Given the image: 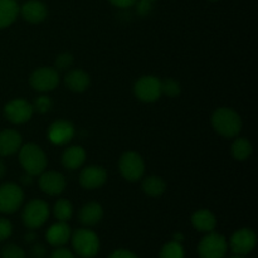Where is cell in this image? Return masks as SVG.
I'll return each mask as SVG.
<instances>
[{
  "mask_svg": "<svg viewBox=\"0 0 258 258\" xmlns=\"http://www.w3.org/2000/svg\"><path fill=\"white\" fill-rule=\"evenodd\" d=\"M231 258H244L243 254H234V256H232Z\"/></svg>",
  "mask_w": 258,
  "mask_h": 258,
  "instance_id": "obj_40",
  "label": "cell"
},
{
  "mask_svg": "<svg viewBox=\"0 0 258 258\" xmlns=\"http://www.w3.org/2000/svg\"><path fill=\"white\" fill-rule=\"evenodd\" d=\"M160 258H184V249L180 242H169L161 248Z\"/></svg>",
  "mask_w": 258,
  "mask_h": 258,
  "instance_id": "obj_26",
  "label": "cell"
},
{
  "mask_svg": "<svg viewBox=\"0 0 258 258\" xmlns=\"http://www.w3.org/2000/svg\"><path fill=\"white\" fill-rule=\"evenodd\" d=\"M5 173H7V166H5L4 161H3L2 159H0V180H2V179L4 178Z\"/></svg>",
  "mask_w": 258,
  "mask_h": 258,
  "instance_id": "obj_38",
  "label": "cell"
},
{
  "mask_svg": "<svg viewBox=\"0 0 258 258\" xmlns=\"http://www.w3.org/2000/svg\"><path fill=\"white\" fill-rule=\"evenodd\" d=\"M52 106L53 102L52 100H50V97H48V96H39V97L34 101L33 108H34V111H37L38 113H47L49 112Z\"/></svg>",
  "mask_w": 258,
  "mask_h": 258,
  "instance_id": "obj_28",
  "label": "cell"
},
{
  "mask_svg": "<svg viewBox=\"0 0 258 258\" xmlns=\"http://www.w3.org/2000/svg\"><path fill=\"white\" fill-rule=\"evenodd\" d=\"M135 4L136 12H138V14L141 15V17L149 15L151 13V10H153V3L149 2V0H138Z\"/></svg>",
  "mask_w": 258,
  "mask_h": 258,
  "instance_id": "obj_32",
  "label": "cell"
},
{
  "mask_svg": "<svg viewBox=\"0 0 258 258\" xmlns=\"http://www.w3.org/2000/svg\"><path fill=\"white\" fill-rule=\"evenodd\" d=\"M24 201V191L14 183L0 185V212L12 214L20 208Z\"/></svg>",
  "mask_w": 258,
  "mask_h": 258,
  "instance_id": "obj_7",
  "label": "cell"
},
{
  "mask_svg": "<svg viewBox=\"0 0 258 258\" xmlns=\"http://www.w3.org/2000/svg\"><path fill=\"white\" fill-rule=\"evenodd\" d=\"M112 5L117 8H122V9H126V8H130L133 5H135V3L138 0H108Z\"/></svg>",
  "mask_w": 258,
  "mask_h": 258,
  "instance_id": "obj_35",
  "label": "cell"
},
{
  "mask_svg": "<svg viewBox=\"0 0 258 258\" xmlns=\"http://www.w3.org/2000/svg\"><path fill=\"white\" fill-rule=\"evenodd\" d=\"M253 148H252L251 141L246 138H238L232 144V155L236 160L244 161L251 156Z\"/></svg>",
  "mask_w": 258,
  "mask_h": 258,
  "instance_id": "obj_24",
  "label": "cell"
},
{
  "mask_svg": "<svg viewBox=\"0 0 258 258\" xmlns=\"http://www.w3.org/2000/svg\"><path fill=\"white\" fill-rule=\"evenodd\" d=\"M72 236V244L76 253L83 258H92L100 251V239L91 229H77Z\"/></svg>",
  "mask_w": 258,
  "mask_h": 258,
  "instance_id": "obj_3",
  "label": "cell"
},
{
  "mask_svg": "<svg viewBox=\"0 0 258 258\" xmlns=\"http://www.w3.org/2000/svg\"><path fill=\"white\" fill-rule=\"evenodd\" d=\"M19 9L15 0H0V29L9 27L15 22Z\"/></svg>",
  "mask_w": 258,
  "mask_h": 258,
  "instance_id": "obj_22",
  "label": "cell"
},
{
  "mask_svg": "<svg viewBox=\"0 0 258 258\" xmlns=\"http://www.w3.org/2000/svg\"><path fill=\"white\" fill-rule=\"evenodd\" d=\"M73 64V55L71 53H62L55 58V68L59 71L70 70Z\"/></svg>",
  "mask_w": 258,
  "mask_h": 258,
  "instance_id": "obj_29",
  "label": "cell"
},
{
  "mask_svg": "<svg viewBox=\"0 0 258 258\" xmlns=\"http://www.w3.org/2000/svg\"><path fill=\"white\" fill-rule=\"evenodd\" d=\"M33 176L29 175V174H27V175L22 176V183L24 184V185H30V184L33 183Z\"/></svg>",
  "mask_w": 258,
  "mask_h": 258,
  "instance_id": "obj_37",
  "label": "cell"
},
{
  "mask_svg": "<svg viewBox=\"0 0 258 258\" xmlns=\"http://www.w3.org/2000/svg\"><path fill=\"white\" fill-rule=\"evenodd\" d=\"M13 226L7 218H0V242L5 241L12 236Z\"/></svg>",
  "mask_w": 258,
  "mask_h": 258,
  "instance_id": "obj_31",
  "label": "cell"
},
{
  "mask_svg": "<svg viewBox=\"0 0 258 258\" xmlns=\"http://www.w3.org/2000/svg\"><path fill=\"white\" fill-rule=\"evenodd\" d=\"M53 214L58 219V222L70 221L73 216L72 203L67 199H59L55 202L54 207H53Z\"/></svg>",
  "mask_w": 258,
  "mask_h": 258,
  "instance_id": "obj_25",
  "label": "cell"
},
{
  "mask_svg": "<svg viewBox=\"0 0 258 258\" xmlns=\"http://www.w3.org/2000/svg\"><path fill=\"white\" fill-rule=\"evenodd\" d=\"M35 238H37V234L33 233V232H29V233H28L27 236H25V241H27L28 243H30V242H33Z\"/></svg>",
  "mask_w": 258,
  "mask_h": 258,
  "instance_id": "obj_39",
  "label": "cell"
},
{
  "mask_svg": "<svg viewBox=\"0 0 258 258\" xmlns=\"http://www.w3.org/2000/svg\"><path fill=\"white\" fill-rule=\"evenodd\" d=\"M228 243L222 234L209 232L201 241L198 246V253L201 258H223L226 256Z\"/></svg>",
  "mask_w": 258,
  "mask_h": 258,
  "instance_id": "obj_6",
  "label": "cell"
},
{
  "mask_svg": "<svg viewBox=\"0 0 258 258\" xmlns=\"http://www.w3.org/2000/svg\"><path fill=\"white\" fill-rule=\"evenodd\" d=\"M103 217V208L100 203H96V202H91V203L85 204V206L81 208L80 214H78V218L82 224L87 227L96 226L97 223H100L101 219Z\"/></svg>",
  "mask_w": 258,
  "mask_h": 258,
  "instance_id": "obj_20",
  "label": "cell"
},
{
  "mask_svg": "<svg viewBox=\"0 0 258 258\" xmlns=\"http://www.w3.org/2000/svg\"><path fill=\"white\" fill-rule=\"evenodd\" d=\"M20 165L29 175H40L48 165V159L40 146L35 144H25L19 149Z\"/></svg>",
  "mask_w": 258,
  "mask_h": 258,
  "instance_id": "obj_2",
  "label": "cell"
},
{
  "mask_svg": "<svg viewBox=\"0 0 258 258\" xmlns=\"http://www.w3.org/2000/svg\"><path fill=\"white\" fill-rule=\"evenodd\" d=\"M212 126L221 136L232 139L242 130V118L234 110L228 107L217 108L212 115Z\"/></svg>",
  "mask_w": 258,
  "mask_h": 258,
  "instance_id": "obj_1",
  "label": "cell"
},
{
  "mask_svg": "<svg viewBox=\"0 0 258 258\" xmlns=\"http://www.w3.org/2000/svg\"><path fill=\"white\" fill-rule=\"evenodd\" d=\"M211 2H217V0H211Z\"/></svg>",
  "mask_w": 258,
  "mask_h": 258,
  "instance_id": "obj_42",
  "label": "cell"
},
{
  "mask_svg": "<svg viewBox=\"0 0 258 258\" xmlns=\"http://www.w3.org/2000/svg\"><path fill=\"white\" fill-rule=\"evenodd\" d=\"M29 83L35 91L49 92L54 90L59 83V73L55 68L40 67L30 75Z\"/></svg>",
  "mask_w": 258,
  "mask_h": 258,
  "instance_id": "obj_9",
  "label": "cell"
},
{
  "mask_svg": "<svg viewBox=\"0 0 258 258\" xmlns=\"http://www.w3.org/2000/svg\"><path fill=\"white\" fill-rule=\"evenodd\" d=\"M107 181V171L98 165H90L80 174V184L82 188L93 190L98 189Z\"/></svg>",
  "mask_w": 258,
  "mask_h": 258,
  "instance_id": "obj_12",
  "label": "cell"
},
{
  "mask_svg": "<svg viewBox=\"0 0 258 258\" xmlns=\"http://www.w3.org/2000/svg\"><path fill=\"white\" fill-rule=\"evenodd\" d=\"M22 143V135L18 131L12 128L0 131V156H9L19 151Z\"/></svg>",
  "mask_w": 258,
  "mask_h": 258,
  "instance_id": "obj_15",
  "label": "cell"
},
{
  "mask_svg": "<svg viewBox=\"0 0 258 258\" xmlns=\"http://www.w3.org/2000/svg\"><path fill=\"white\" fill-rule=\"evenodd\" d=\"M47 254V249L43 244L37 243L32 247V257L33 258H44Z\"/></svg>",
  "mask_w": 258,
  "mask_h": 258,
  "instance_id": "obj_33",
  "label": "cell"
},
{
  "mask_svg": "<svg viewBox=\"0 0 258 258\" xmlns=\"http://www.w3.org/2000/svg\"><path fill=\"white\" fill-rule=\"evenodd\" d=\"M181 92L180 83L173 78H165L161 81V95H165L168 97L174 98L178 97Z\"/></svg>",
  "mask_w": 258,
  "mask_h": 258,
  "instance_id": "obj_27",
  "label": "cell"
},
{
  "mask_svg": "<svg viewBox=\"0 0 258 258\" xmlns=\"http://www.w3.org/2000/svg\"><path fill=\"white\" fill-rule=\"evenodd\" d=\"M75 133V127L70 121L58 120L53 122L48 128V139L54 145H67L73 139Z\"/></svg>",
  "mask_w": 258,
  "mask_h": 258,
  "instance_id": "obj_13",
  "label": "cell"
},
{
  "mask_svg": "<svg viewBox=\"0 0 258 258\" xmlns=\"http://www.w3.org/2000/svg\"><path fill=\"white\" fill-rule=\"evenodd\" d=\"M50 258H75V256H73L72 252L68 251V249L58 248L57 251L53 252Z\"/></svg>",
  "mask_w": 258,
  "mask_h": 258,
  "instance_id": "obj_36",
  "label": "cell"
},
{
  "mask_svg": "<svg viewBox=\"0 0 258 258\" xmlns=\"http://www.w3.org/2000/svg\"><path fill=\"white\" fill-rule=\"evenodd\" d=\"M191 224L199 232L209 233L216 228L217 219L216 216L208 209H199V211L194 212L193 216H191Z\"/></svg>",
  "mask_w": 258,
  "mask_h": 258,
  "instance_id": "obj_21",
  "label": "cell"
},
{
  "mask_svg": "<svg viewBox=\"0 0 258 258\" xmlns=\"http://www.w3.org/2000/svg\"><path fill=\"white\" fill-rule=\"evenodd\" d=\"M118 169L121 175L127 181H138L145 174V163L143 158L135 151H126L118 161Z\"/></svg>",
  "mask_w": 258,
  "mask_h": 258,
  "instance_id": "obj_5",
  "label": "cell"
},
{
  "mask_svg": "<svg viewBox=\"0 0 258 258\" xmlns=\"http://www.w3.org/2000/svg\"><path fill=\"white\" fill-rule=\"evenodd\" d=\"M86 151L82 146L73 145L66 149L62 155V164L68 170L80 169L85 164Z\"/></svg>",
  "mask_w": 258,
  "mask_h": 258,
  "instance_id": "obj_19",
  "label": "cell"
},
{
  "mask_svg": "<svg viewBox=\"0 0 258 258\" xmlns=\"http://www.w3.org/2000/svg\"><path fill=\"white\" fill-rule=\"evenodd\" d=\"M134 92L143 102H155L161 96V80L155 76H143L136 81Z\"/></svg>",
  "mask_w": 258,
  "mask_h": 258,
  "instance_id": "obj_8",
  "label": "cell"
},
{
  "mask_svg": "<svg viewBox=\"0 0 258 258\" xmlns=\"http://www.w3.org/2000/svg\"><path fill=\"white\" fill-rule=\"evenodd\" d=\"M257 236L252 229L242 228L231 237V248L234 254H247L256 247Z\"/></svg>",
  "mask_w": 258,
  "mask_h": 258,
  "instance_id": "obj_11",
  "label": "cell"
},
{
  "mask_svg": "<svg viewBox=\"0 0 258 258\" xmlns=\"http://www.w3.org/2000/svg\"><path fill=\"white\" fill-rule=\"evenodd\" d=\"M19 12L22 13V17L32 24L42 23L48 15L47 7L39 0H29L20 8Z\"/></svg>",
  "mask_w": 258,
  "mask_h": 258,
  "instance_id": "obj_16",
  "label": "cell"
},
{
  "mask_svg": "<svg viewBox=\"0 0 258 258\" xmlns=\"http://www.w3.org/2000/svg\"><path fill=\"white\" fill-rule=\"evenodd\" d=\"M143 191L149 197H160L165 193L166 183L163 180V178L156 175L148 176L143 180L141 184Z\"/></svg>",
  "mask_w": 258,
  "mask_h": 258,
  "instance_id": "obj_23",
  "label": "cell"
},
{
  "mask_svg": "<svg viewBox=\"0 0 258 258\" xmlns=\"http://www.w3.org/2000/svg\"><path fill=\"white\" fill-rule=\"evenodd\" d=\"M39 186L48 196H59L66 189V178L58 171H43L39 178Z\"/></svg>",
  "mask_w": 258,
  "mask_h": 258,
  "instance_id": "obj_14",
  "label": "cell"
},
{
  "mask_svg": "<svg viewBox=\"0 0 258 258\" xmlns=\"http://www.w3.org/2000/svg\"><path fill=\"white\" fill-rule=\"evenodd\" d=\"M149 2H151V3H154V2H156V0H149Z\"/></svg>",
  "mask_w": 258,
  "mask_h": 258,
  "instance_id": "obj_41",
  "label": "cell"
},
{
  "mask_svg": "<svg viewBox=\"0 0 258 258\" xmlns=\"http://www.w3.org/2000/svg\"><path fill=\"white\" fill-rule=\"evenodd\" d=\"M71 228L67 224V222H58L49 227L47 231L45 238L50 246L62 247L63 244L67 243L71 238Z\"/></svg>",
  "mask_w": 258,
  "mask_h": 258,
  "instance_id": "obj_17",
  "label": "cell"
},
{
  "mask_svg": "<svg viewBox=\"0 0 258 258\" xmlns=\"http://www.w3.org/2000/svg\"><path fill=\"white\" fill-rule=\"evenodd\" d=\"M91 78L87 72L82 70H71L68 71L64 77V83L72 92L81 93L86 91L90 86Z\"/></svg>",
  "mask_w": 258,
  "mask_h": 258,
  "instance_id": "obj_18",
  "label": "cell"
},
{
  "mask_svg": "<svg viewBox=\"0 0 258 258\" xmlns=\"http://www.w3.org/2000/svg\"><path fill=\"white\" fill-rule=\"evenodd\" d=\"M34 113L33 105L23 98H15L9 101L4 107V115L7 120L12 123H24L32 118Z\"/></svg>",
  "mask_w": 258,
  "mask_h": 258,
  "instance_id": "obj_10",
  "label": "cell"
},
{
  "mask_svg": "<svg viewBox=\"0 0 258 258\" xmlns=\"http://www.w3.org/2000/svg\"><path fill=\"white\" fill-rule=\"evenodd\" d=\"M3 258H25V253L20 247L15 244H8L2 251Z\"/></svg>",
  "mask_w": 258,
  "mask_h": 258,
  "instance_id": "obj_30",
  "label": "cell"
},
{
  "mask_svg": "<svg viewBox=\"0 0 258 258\" xmlns=\"http://www.w3.org/2000/svg\"><path fill=\"white\" fill-rule=\"evenodd\" d=\"M49 206L42 199H33L24 207L22 218L23 223L29 229H37L42 227L49 218Z\"/></svg>",
  "mask_w": 258,
  "mask_h": 258,
  "instance_id": "obj_4",
  "label": "cell"
},
{
  "mask_svg": "<svg viewBox=\"0 0 258 258\" xmlns=\"http://www.w3.org/2000/svg\"><path fill=\"white\" fill-rule=\"evenodd\" d=\"M108 258H138V256L131 251H127V249H117L113 253H111Z\"/></svg>",
  "mask_w": 258,
  "mask_h": 258,
  "instance_id": "obj_34",
  "label": "cell"
}]
</instances>
